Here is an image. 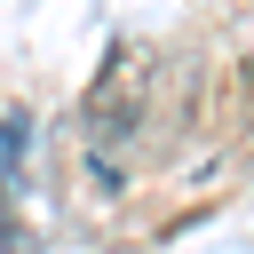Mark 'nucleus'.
I'll list each match as a JSON object with an SVG mask.
<instances>
[{"label": "nucleus", "mask_w": 254, "mask_h": 254, "mask_svg": "<svg viewBox=\"0 0 254 254\" xmlns=\"http://www.w3.org/2000/svg\"><path fill=\"white\" fill-rule=\"evenodd\" d=\"M143 119H151V56L143 48H111V64L95 71L87 87V111H79V135H87V159L95 175H127V159L143 151Z\"/></svg>", "instance_id": "obj_1"}]
</instances>
